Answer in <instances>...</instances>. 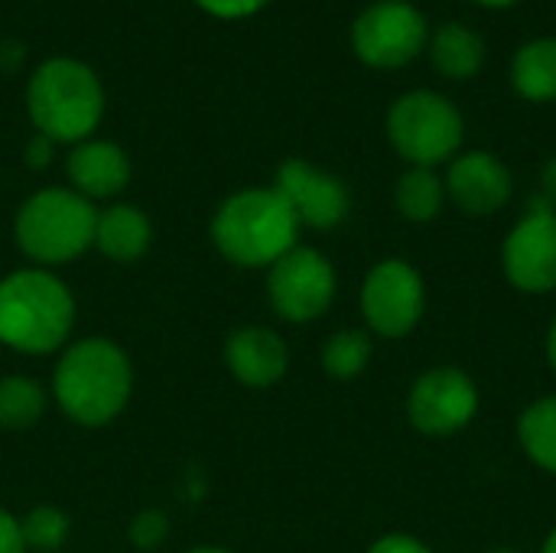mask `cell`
Listing matches in <instances>:
<instances>
[{
	"label": "cell",
	"mask_w": 556,
	"mask_h": 553,
	"mask_svg": "<svg viewBox=\"0 0 556 553\" xmlns=\"http://www.w3.org/2000/svg\"><path fill=\"white\" fill-rule=\"evenodd\" d=\"M130 391V359L117 342L104 336L68 342L52 372V398L59 411L78 427H108L127 407Z\"/></svg>",
	"instance_id": "obj_1"
},
{
	"label": "cell",
	"mask_w": 556,
	"mask_h": 553,
	"mask_svg": "<svg viewBox=\"0 0 556 553\" xmlns=\"http://www.w3.org/2000/svg\"><path fill=\"white\" fill-rule=\"evenodd\" d=\"M75 329V297L46 267H23L0 280V342L20 355H52Z\"/></svg>",
	"instance_id": "obj_2"
},
{
	"label": "cell",
	"mask_w": 556,
	"mask_h": 553,
	"mask_svg": "<svg viewBox=\"0 0 556 553\" xmlns=\"http://www.w3.org/2000/svg\"><path fill=\"white\" fill-rule=\"evenodd\" d=\"M296 235L300 222L274 186L228 196L212 218V241L218 254L248 271L274 267L296 248Z\"/></svg>",
	"instance_id": "obj_3"
},
{
	"label": "cell",
	"mask_w": 556,
	"mask_h": 553,
	"mask_svg": "<svg viewBox=\"0 0 556 553\" xmlns=\"http://www.w3.org/2000/svg\"><path fill=\"white\" fill-rule=\"evenodd\" d=\"M26 104L42 137L52 143H81L101 121L104 88L85 62L49 59L33 72Z\"/></svg>",
	"instance_id": "obj_4"
},
{
	"label": "cell",
	"mask_w": 556,
	"mask_h": 553,
	"mask_svg": "<svg viewBox=\"0 0 556 553\" xmlns=\"http://www.w3.org/2000/svg\"><path fill=\"white\" fill-rule=\"evenodd\" d=\"M98 209L75 189H39L33 192L13 218L16 248L39 267H55L81 257L94 248Z\"/></svg>",
	"instance_id": "obj_5"
},
{
	"label": "cell",
	"mask_w": 556,
	"mask_h": 553,
	"mask_svg": "<svg viewBox=\"0 0 556 553\" xmlns=\"http://www.w3.org/2000/svg\"><path fill=\"white\" fill-rule=\"evenodd\" d=\"M388 137L404 160L430 169L459 150L463 114L450 98L437 91H407L388 111Z\"/></svg>",
	"instance_id": "obj_6"
},
{
	"label": "cell",
	"mask_w": 556,
	"mask_h": 553,
	"mask_svg": "<svg viewBox=\"0 0 556 553\" xmlns=\"http://www.w3.org/2000/svg\"><path fill=\"white\" fill-rule=\"evenodd\" d=\"M267 297L287 323H313L336 300V271L316 248H293L267 267Z\"/></svg>",
	"instance_id": "obj_7"
},
{
	"label": "cell",
	"mask_w": 556,
	"mask_h": 553,
	"mask_svg": "<svg viewBox=\"0 0 556 553\" xmlns=\"http://www.w3.org/2000/svg\"><path fill=\"white\" fill-rule=\"evenodd\" d=\"M352 46L365 65L401 68L427 46V20L407 0H378L358 13Z\"/></svg>",
	"instance_id": "obj_8"
},
{
	"label": "cell",
	"mask_w": 556,
	"mask_h": 553,
	"mask_svg": "<svg viewBox=\"0 0 556 553\" xmlns=\"http://www.w3.org/2000/svg\"><path fill=\"white\" fill-rule=\"evenodd\" d=\"M508 280L525 293L556 290V212L538 196L502 251Z\"/></svg>",
	"instance_id": "obj_9"
},
{
	"label": "cell",
	"mask_w": 556,
	"mask_h": 553,
	"mask_svg": "<svg viewBox=\"0 0 556 553\" xmlns=\"http://www.w3.org/2000/svg\"><path fill=\"white\" fill-rule=\"evenodd\" d=\"M362 313L378 336L401 339L424 316V280L407 261H381L362 287Z\"/></svg>",
	"instance_id": "obj_10"
},
{
	"label": "cell",
	"mask_w": 556,
	"mask_h": 553,
	"mask_svg": "<svg viewBox=\"0 0 556 553\" xmlns=\"http://www.w3.org/2000/svg\"><path fill=\"white\" fill-rule=\"evenodd\" d=\"M479 411V391L469 375L459 368H433L417 378L410 398H407V414L410 424L424 433L446 437L463 430Z\"/></svg>",
	"instance_id": "obj_11"
},
{
	"label": "cell",
	"mask_w": 556,
	"mask_h": 553,
	"mask_svg": "<svg viewBox=\"0 0 556 553\" xmlns=\"http://www.w3.org/2000/svg\"><path fill=\"white\" fill-rule=\"evenodd\" d=\"M274 189L293 209L296 222L306 228H316V231H329L339 222H345L349 205H352L345 183L306 160L280 163Z\"/></svg>",
	"instance_id": "obj_12"
},
{
	"label": "cell",
	"mask_w": 556,
	"mask_h": 553,
	"mask_svg": "<svg viewBox=\"0 0 556 553\" xmlns=\"http://www.w3.org/2000/svg\"><path fill=\"white\" fill-rule=\"evenodd\" d=\"M446 189L466 215H492L511 199V173L492 153H463L450 166Z\"/></svg>",
	"instance_id": "obj_13"
},
{
	"label": "cell",
	"mask_w": 556,
	"mask_h": 553,
	"mask_svg": "<svg viewBox=\"0 0 556 553\" xmlns=\"http://www.w3.org/2000/svg\"><path fill=\"white\" fill-rule=\"evenodd\" d=\"M225 365L248 388H270L287 375V342L267 326H244L225 339Z\"/></svg>",
	"instance_id": "obj_14"
},
{
	"label": "cell",
	"mask_w": 556,
	"mask_h": 553,
	"mask_svg": "<svg viewBox=\"0 0 556 553\" xmlns=\"http://www.w3.org/2000/svg\"><path fill=\"white\" fill-rule=\"evenodd\" d=\"M68 183L78 196L91 199H111L130 183V160L127 153L111 140H81L65 163Z\"/></svg>",
	"instance_id": "obj_15"
},
{
	"label": "cell",
	"mask_w": 556,
	"mask_h": 553,
	"mask_svg": "<svg viewBox=\"0 0 556 553\" xmlns=\"http://www.w3.org/2000/svg\"><path fill=\"white\" fill-rule=\"evenodd\" d=\"M153 238V225L150 218L137 209V205H111L104 212H98V225H94V248L117 261V264H134L147 254Z\"/></svg>",
	"instance_id": "obj_16"
},
{
	"label": "cell",
	"mask_w": 556,
	"mask_h": 553,
	"mask_svg": "<svg viewBox=\"0 0 556 553\" xmlns=\"http://www.w3.org/2000/svg\"><path fill=\"white\" fill-rule=\"evenodd\" d=\"M511 85L528 101H556V36L531 39L518 49Z\"/></svg>",
	"instance_id": "obj_17"
},
{
	"label": "cell",
	"mask_w": 556,
	"mask_h": 553,
	"mask_svg": "<svg viewBox=\"0 0 556 553\" xmlns=\"http://www.w3.org/2000/svg\"><path fill=\"white\" fill-rule=\"evenodd\" d=\"M430 55L446 78H472L485 62V39L466 23H446L433 33Z\"/></svg>",
	"instance_id": "obj_18"
},
{
	"label": "cell",
	"mask_w": 556,
	"mask_h": 553,
	"mask_svg": "<svg viewBox=\"0 0 556 553\" xmlns=\"http://www.w3.org/2000/svg\"><path fill=\"white\" fill-rule=\"evenodd\" d=\"M49 407V394L26 375L0 378V430H33Z\"/></svg>",
	"instance_id": "obj_19"
},
{
	"label": "cell",
	"mask_w": 556,
	"mask_h": 553,
	"mask_svg": "<svg viewBox=\"0 0 556 553\" xmlns=\"http://www.w3.org/2000/svg\"><path fill=\"white\" fill-rule=\"evenodd\" d=\"M443 199H446V186L427 166L407 169L397 179V189H394L397 212L404 218H410V222H430V218H437L440 209H443Z\"/></svg>",
	"instance_id": "obj_20"
},
{
	"label": "cell",
	"mask_w": 556,
	"mask_h": 553,
	"mask_svg": "<svg viewBox=\"0 0 556 553\" xmlns=\"http://www.w3.org/2000/svg\"><path fill=\"white\" fill-rule=\"evenodd\" d=\"M518 437H521L525 453L538 466L556 473V398H544L521 414Z\"/></svg>",
	"instance_id": "obj_21"
},
{
	"label": "cell",
	"mask_w": 556,
	"mask_h": 553,
	"mask_svg": "<svg viewBox=\"0 0 556 553\" xmlns=\"http://www.w3.org/2000/svg\"><path fill=\"white\" fill-rule=\"evenodd\" d=\"M20 531H23V544L33 553H59L68 541L72 521L62 508L52 505H36L33 512H26L20 518Z\"/></svg>",
	"instance_id": "obj_22"
},
{
	"label": "cell",
	"mask_w": 556,
	"mask_h": 553,
	"mask_svg": "<svg viewBox=\"0 0 556 553\" xmlns=\"http://www.w3.org/2000/svg\"><path fill=\"white\" fill-rule=\"evenodd\" d=\"M368 362H371V339L368 332L358 329L336 332L323 349V368L332 378H358L368 368Z\"/></svg>",
	"instance_id": "obj_23"
},
{
	"label": "cell",
	"mask_w": 556,
	"mask_h": 553,
	"mask_svg": "<svg viewBox=\"0 0 556 553\" xmlns=\"http://www.w3.org/2000/svg\"><path fill=\"white\" fill-rule=\"evenodd\" d=\"M127 538H130V544L140 548V551H156V548L169 538V518H166L163 512H156V508L140 512V515L130 521Z\"/></svg>",
	"instance_id": "obj_24"
},
{
	"label": "cell",
	"mask_w": 556,
	"mask_h": 553,
	"mask_svg": "<svg viewBox=\"0 0 556 553\" xmlns=\"http://www.w3.org/2000/svg\"><path fill=\"white\" fill-rule=\"evenodd\" d=\"M208 13H215V16H225V20H231V16H248V13H254V10H261L267 0H199Z\"/></svg>",
	"instance_id": "obj_25"
},
{
	"label": "cell",
	"mask_w": 556,
	"mask_h": 553,
	"mask_svg": "<svg viewBox=\"0 0 556 553\" xmlns=\"http://www.w3.org/2000/svg\"><path fill=\"white\" fill-rule=\"evenodd\" d=\"M0 553H26L20 518H13L7 508H0Z\"/></svg>",
	"instance_id": "obj_26"
},
{
	"label": "cell",
	"mask_w": 556,
	"mask_h": 553,
	"mask_svg": "<svg viewBox=\"0 0 556 553\" xmlns=\"http://www.w3.org/2000/svg\"><path fill=\"white\" fill-rule=\"evenodd\" d=\"M368 553H430V548H424L417 538H407V535H388Z\"/></svg>",
	"instance_id": "obj_27"
},
{
	"label": "cell",
	"mask_w": 556,
	"mask_h": 553,
	"mask_svg": "<svg viewBox=\"0 0 556 553\" xmlns=\"http://www.w3.org/2000/svg\"><path fill=\"white\" fill-rule=\"evenodd\" d=\"M23 156H26V163H29V166L42 169V166L52 160V140H49V137H42V134H36V137L26 143V153H23Z\"/></svg>",
	"instance_id": "obj_28"
},
{
	"label": "cell",
	"mask_w": 556,
	"mask_h": 553,
	"mask_svg": "<svg viewBox=\"0 0 556 553\" xmlns=\"http://www.w3.org/2000/svg\"><path fill=\"white\" fill-rule=\"evenodd\" d=\"M541 199L556 212V156L541 169Z\"/></svg>",
	"instance_id": "obj_29"
},
{
	"label": "cell",
	"mask_w": 556,
	"mask_h": 553,
	"mask_svg": "<svg viewBox=\"0 0 556 553\" xmlns=\"http://www.w3.org/2000/svg\"><path fill=\"white\" fill-rule=\"evenodd\" d=\"M547 355H551V365H554L556 372V319L554 326H551V336H547Z\"/></svg>",
	"instance_id": "obj_30"
},
{
	"label": "cell",
	"mask_w": 556,
	"mask_h": 553,
	"mask_svg": "<svg viewBox=\"0 0 556 553\" xmlns=\"http://www.w3.org/2000/svg\"><path fill=\"white\" fill-rule=\"evenodd\" d=\"M476 3H485V7H511L518 0H476Z\"/></svg>",
	"instance_id": "obj_31"
},
{
	"label": "cell",
	"mask_w": 556,
	"mask_h": 553,
	"mask_svg": "<svg viewBox=\"0 0 556 553\" xmlns=\"http://www.w3.org/2000/svg\"><path fill=\"white\" fill-rule=\"evenodd\" d=\"M186 553H231V551H225V548H192V551H186Z\"/></svg>",
	"instance_id": "obj_32"
},
{
	"label": "cell",
	"mask_w": 556,
	"mask_h": 553,
	"mask_svg": "<svg viewBox=\"0 0 556 553\" xmlns=\"http://www.w3.org/2000/svg\"><path fill=\"white\" fill-rule=\"evenodd\" d=\"M541 553H556V531L547 538V544H544V551Z\"/></svg>",
	"instance_id": "obj_33"
},
{
	"label": "cell",
	"mask_w": 556,
	"mask_h": 553,
	"mask_svg": "<svg viewBox=\"0 0 556 553\" xmlns=\"http://www.w3.org/2000/svg\"><path fill=\"white\" fill-rule=\"evenodd\" d=\"M489 553H521V551H489Z\"/></svg>",
	"instance_id": "obj_34"
},
{
	"label": "cell",
	"mask_w": 556,
	"mask_h": 553,
	"mask_svg": "<svg viewBox=\"0 0 556 553\" xmlns=\"http://www.w3.org/2000/svg\"><path fill=\"white\" fill-rule=\"evenodd\" d=\"M59 553H62V551H59Z\"/></svg>",
	"instance_id": "obj_35"
}]
</instances>
